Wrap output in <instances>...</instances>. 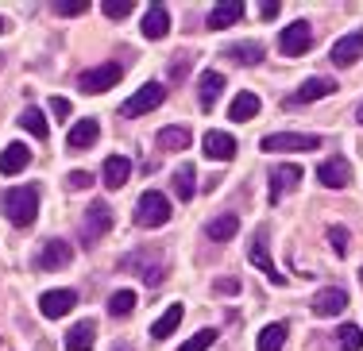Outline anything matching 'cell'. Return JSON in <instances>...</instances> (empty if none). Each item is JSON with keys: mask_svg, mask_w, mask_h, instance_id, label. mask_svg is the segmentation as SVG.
I'll list each match as a JSON object with an SVG mask.
<instances>
[{"mask_svg": "<svg viewBox=\"0 0 363 351\" xmlns=\"http://www.w3.org/2000/svg\"><path fill=\"white\" fill-rule=\"evenodd\" d=\"M28 162H31V151L23 147V143H8L4 155H0V174L12 178V174H20V170H28Z\"/></svg>", "mask_w": 363, "mask_h": 351, "instance_id": "23", "label": "cell"}, {"mask_svg": "<svg viewBox=\"0 0 363 351\" xmlns=\"http://www.w3.org/2000/svg\"><path fill=\"white\" fill-rule=\"evenodd\" d=\"M120 78H124V66L105 62V66H97V70H85L82 78H77V89L82 93H108L112 85H120Z\"/></svg>", "mask_w": 363, "mask_h": 351, "instance_id": "6", "label": "cell"}, {"mask_svg": "<svg viewBox=\"0 0 363 351\" xmlns=\"http://www.w3.org/2000/svg\"><path fill=\"white\" fill-rule=\"evenodd\" d=\"M317 182H321L325 190H344V185L352 182V166H348V159H344V155L325 159L321 166H317Z\"/></svg>", "mask_w": 363, "mask_h": 351, "instance_id": "9", "label": "cell"}, {"mask_svg": "<svg viewBox=\"0 0 363 351\" xmlns=\"http://www.w3.org/2000/svg\"><path fill=\"white\" fill-rule=\"evenodd\" d=\"M70 259H74V247L66 243V239H47V247L39 251L35 267L39 270H62V267H70Z\"/></svg>", "mask_w": 363, "mask_h": 351, "instance_id": "12", "label": "cell"}, {"mask_svg": "<svg viewBox=\"0 0 363 351\" xmlns=\"http://www.w3.org/2000/svg\"><path fill=\"white\" fill-rule=\"evenodd\" d=\"M263 151H271V155H290V151H317L321 147V135H301V132H271L263 135V143H259Z\"/></svg>", "mask_w": 363, "mask_h": 351, "instance_id": "3", "label": "cell"}, {"mask_svg": "<svg viewBox=\"0 0 363 351\" xmlns=\"http://www.w3.org/2000/svg\"><path fill=\"white\" fill-rule=\"evenodd\" d=\"M201 151H205V159L228 162V159H236V139H232L228 132H209L201 139Z\"/></svg>", "mask_w": 363, "mask_h": 351, "instance_id": "16", "label": "cell"}, {"mask_svg": "<svg viewBox=\"0 0 363 351\" xmlns=\"http://www.w3.org/2000/svg\"><path fill=\"white\" fill-rule=\"evenodd\" d=\"M213 340H217V332L213 328H205V332H197V336H189L186 344H182L178 351H205V347H213Z\"/></svg>", "mask_w": 363, "mask_h": 351, "instance_id": "36", "label": "cell"}, {"mask_svg": "<svg viewBox=\"0 0 363 351\" xmlns=\"http://www.w3.org/2000/svg\"><path fill=\"white\" fill-rule=\"evenodd\" d=\"M112 232V205L108 201H93L85 209V220H82V236H85V247L97 243L101 236Z\"/></svg>", "mask_w": 363, "mask_h": 351, "instance_id": "5", "label": "cell"}, {"mask_svg": "<svg viewBox=\"0 0 363 351\" xmlns=\"http://www.w3.org/2000/svg\"><path fill=\"white\" fill-rule=\"evenodd\" d=\"M170 212L174 209H170L167 197H162L159 190H147L140 201H135V224L140 228H162L170 220Z\"/></svg>", "mask_w": 363, "mask_h": 351, "instance_id": "2", "label": "cell"}, {"mask_svg": "<svg viewBox=\"0 0 363 351\" xmlns=\"http://www.w3.org/2000/svg\"><path fill=\"white\" fill-rule=\"evenodd\" d=\"M217 289H220V294H236L240 282H236V278H220V282H217Z\"/></svg>", "mask_w": 363, "mask_h": 351, "instance_id": "43", "label": "cell"}, {"mask_svg": "<svg viewBox=\"0 0 363 351\" xmlns=\"http://www.w3.org/2000/svg\"><path fill=\"white\" fill-rule=\"evenodd\" d=\"M128 178H132V159L124 155H108L105 166H101V182L108 185V190H124Z\"/></svg>", "mask_w": 363, "mask_h": 351, "instance_id": "15", "label": "cell"}, {"mask_svg": "<svg viewBox=\"0 0 363 351\" xmlns=\"http://www.w3.org/2000/svg\"><path fill=\"white\" fill-rule=\"evenodd\" d=\"M336 93V81L333 78H309L301 89H294L290 97H286V105H313V100H321V97H333Z\"/></svg>", "mask_w": 363, "mask_h": 351, "instance_id": "13", "label": "cell"}, {"mask_svg": "<svg viewBox=\"0 0 363 351\" xmlns=\"http://www.w3.org/2000/svg\"><path fill=\"white\" fill-rule=\"evenodd\" d=\"M97 135H101V124L97 120H77V124L70 127V135H66V147L70 151H89L93 143H97Z\"/></svg>", "mask_w": 363, "mask_h": 351, "instance_id": "18", "label": "cell"}, {"mask_svg": "<svg viewBox=\"0 0 363 351\" xmlns=\"http://www.w3.org/2000/svg\"><path fill=\"white\" fill-rule=\"evenodd\" d=\"M178 324H182V305H170V309H167V313L159 316V321L151 324V336H155V340H167L170 332L178 328Z\"/></svg>", "mask_w": 363, "mask_h": 351, "instance_id": "32", "label": "cell"}, {"mask_svg": "<svg viewBox=\"0 0 363 351\" xmlns=\"http://www.w3.org/2000/svg\"><path fill=\"white\" fill-rule=\"evenodd\" d=\"M0 31H4V20H0Z\"/></svg>", "mask_w": 363, "mask_h": 351, "instance_id": "45", "label": "cell"}, {"mask_svg": "<svg viewBox=\"0 0 363 351\" xmlns=\"http://www.w3.org/2000/svg\"><path fill=\"white\" fill-rule=\"evenodd\" d=\"M286 321H274L267 324L263 332H259V351H282V344H286Z\"/></svg>", "mask_w": 363, "mask_h": 351, "instance_id": "31", "label": "cell"}, {"mask_svg": "<svg viewBox=\"0 0 363 351\" xmlns=\"http://www.w3.org/2000/svg\"><path fill=\"white\" fill-rule=\"evenodd\" d=\"M336 344H340V351H359V347H363V332L356 328V324H340V332H336Z\"/></svg>", "mask_w": 363, "mask_h": 351, "instance_id": "34", "label": "cell"}, {"mask_svg": "<svg viewBox=\"0 0 363 351\" xmlns=\"http://www.w3.org/2000/svg\"><path fill=\"white\" fill-rule=\"evenodd\" d=\"M220 93H224V74L205 70V74H201V81H197V100H201L205 113H209V108L220 100Z\"/></svg>", "mask_w": 363, "mask_h": 351, "instance_id": "20", "label": "cell"}, {"mask_svg": "<svg viewBox=\"0 0 363 351\" xmlns=\"http://www.w3.org/2000/svg\"><path fill=\"white\" fill-rule=\"evenodd\" d=\"M189 74V58H174L170 62V78H186Z\"/></svg>", "mask_w": 363, "mask_h": 351, "instance_id": "42", "label": "cell"}, {"mask_svg": "<svg viewBox=\"0 0 363 351\" xmlns=\"http://www.w3.org/2000/svg\"><path fill=\"white\" fill-rule=\"evenodd\" d=\"M50 113H55L58 120H66V116H70V100H66V97H50Z\"/></svg>", "mask_w": 363, "mask_h": 351, "instance_id": "40", "label": "cell"}, {"mask_svg": "<svg viewBox=\"0 0 363 351\" xmlns=\"http://www.w3.org/2000/svg\"><path fill=\"white\" fill-rule=\"evenodd\" d=\"M77 305V294L74 289H47V294L39 297V313L50 316V321H58V316H70Z\"/></svg>", "mask_w": 363, "mask_h": 351, "instance_id": "11", "label": "cell"}, {"mask_svg": "<svg viewBox=\"0 0 363 351\" xmlns=\"http://www.w3.org/2000/svg\"><path fill=\"white\" fill-rule=\"evenodd\" d=\"M0 212H4L16 228L35 224V217H39V190H35V185H12V190H4V193H0Z\"/></svg>", "mask_w": 363, "mask_h": 351, "instance_id": "1", "label": "cell"}, {"mask_svg": "<svg viewBox=\"0 0 363 351\" xmlns=\"http://www.w3.org/2000/svg\"><path fill=\"white\" fill-rule=\"evenodd\" d=\"M255 116H259V97H255V93H240V97L228 105V120H232V124H247V120H255Z\"/></svg>", "mask_w": 363, "mask_h": 351, "instance_id": "27", "label": "cell"}, {"mask_svg": "<svg viewBox=\"0 0 363 351\" xmlns=\"http://www.w3.org/2000/svg\"><path fill=\"white\" fill-rule=\"evenodd\" d=\"M279 0H263V4H259V16H263V20H274V16H279Z\"/></svg>", "mask_w": 363, "mask_h": 351, "instance_id": "41", "label": "cell"}, {"mask_svg": "<svg viewBox=\"0 0 363 351\" xmlns=\"http://www.w3.org/2000/svg\"><path fill=\"white\" fill-rule=\"evenodd\" d=\"M132 309H135V294H132V289H120V294L108 297V313L112 316H132Z\"/></svg>", "mask_w": 363, "mask_h": 351, "instance_id": "33", "label": "cell"}, {"mask_svg": "<svg viewBox=\"0 0 363 351\" xmlns=\"http://www.w3.org/2000/svg\"><path fill=\"white\" fill-rule=\"evenodd\" d=\"M328 247H333L336 255L348 251V228H344V224H333V228H328Z\"/></svg>", "mask_w": 363, "mask_h": 351, "instance_id": "37", "label": "cell"}, {"mask_svg": "<svg viewBox=\"0 0 363 351\" xmlns=\"http://www.w3.org/2000/svg\"><path fill=\"white\" fill-rule=\"evenodd\" d=\"M167 31H170L167 4H151V8H147V16H143V35L155 42V39H167Z\"/></svg>", "mask_w": 363, "mask_h": 351, "instance_id": "22", "label": "cell"}, {"mask_svg": "<svg viewBox=\"0 0 363 351\" xmlns=\"http://www.w3.org/2000/svg\"><path fill=\"white\" fill-rule=\"evenodd\" d=\"M348 309V294H344L340 286H325L321 294L313 297V313L317 316H336V313H344Z\"/></svg>", "mask_w": 363, "mask_h": 351, "instance_id": "17", "label": "cell"}, {"mask_svg": "<svg viewBox=\"0 0 363 351\" xmlns=\"http://www.w3.org/2000/svg\"><path fill=\"white\" fill-rule=\"evenodd\" d=\"M189 139H194V135H189V127L170 124V127H162V132H159V139H155V143H159L162 151H186Z\"/></svg>", "mask_w": 363, "mask_h": 351, "instance_id": "29", "label": "cell"}, {"mask_svg": "<svg viewBox=\"0 0 363 351\" xmlns=\"http://www.w3.org/2000/svg\"><path fill=\"white\" fill-rule=\"evenodd\" d=\"M301 170L294 166V162H286V166H279L271 174V190H267V197H271V205H279L282 201V193H290V190H298V182H301Z\"/></svg>", "mask_w": 363, "mask_h": 351, "instance_id": "14", "label": "cell"}, {"mask_svg": "<svg viewBox=\"0 0 363 351\" xmlns=\"http://www.w3.org/2000/svg\"><path fill=\"white\" fill-rule=\"evenodd\" d=\"M224 58L240 66H259L263 62V47L259 42H232V47H224Z\"/></svg>", "mask_w": 363, "mask_h": 351, "instance_id": "26", "label": "cell"}, {"mask_svg": "<svg viewBox=\"0 0 363 351\" xmlns=\"http://www.w3.org/2000/svg\"><path fill=\"white\" fill-rule=\"evenodd\" d=\"M93 344H97V324L93 321H82L66 332V351H89Z\"/></svg>", "mask_w": 363, "mask_h": 351, "instance_id": "24", "label": "cell"}, {"mask_svg": "<svg viewBox=\"0 0 363 351\" xmlns=\"http://www.w3.org/2000/svg\"><path fill=\"white\" fill-rule=\"evenodd\" d=\"M170 185H174V197L178 201H189L197 190V170L189 166V162H182V166L174 170V178H170Z\"/></svg>", "mask_w": 363, "mask_h": 351, "instance_id": "28", "label": "cell"}, {"mask_svg": "<svg viewBox=\"0 0 363 351\" xmlns=\"http://www.w3.org/2000/svg\"><path fill=\"white\" fill-rule=\"evenodd\" d=\"M132 8H135V0H105V4H101V12H105L108 20H124Z\"/></svg>", "mask_w": 363, "mask_h": 351, "instance_id": "35", "label": "cell"}, {"mask_svg": "<svg viewBox=\"0 0 363 351\" xmlns=\"http://www.w3.org/2000/svg\"><path fill=\"white\" fill-rule=\"evenodd\" d=\"M236 232H240V220L232 217V212H224V217L205 224V236H209L213 243H228V239H236Z\"/></svg>", "mask_w": 363, "mask_h": 351, "instance_id": "25", "label": "cell"}, {"mask_svg": "<svg viewBox=\"0 0 363 351\" xmlns=\"http://www.w3.org/2000/svg\"><path fill=\"white\" fill-rule=\"evenodd\" d=\"M162 100H167V85H159V81H151V85H143L135 97H128L124 105H120V116H128V120H135V116H147L151 108H159Z\"/></svg>", "mask_w": 363, "mask_h": 351, "instance_id": "4", "label": "cell"}, {"mask_svg": "<svg viewBox=\"0 0 363 351\" xmlns=\"http://www.w3.org/2000/svg\"><path fill=\"white\" fill-rule=\"evenodd\" d=\"M240 20H244V4H240V0L213 4V12H209V28L213 31H224V28H232V23H240Z\"/></svg>", "mask_w": 363, "mask_h": 351, "instance_id": "21", "label": "cell"}, {"mask_svg": "<svg viewBox=\"0 0 363 351\" xmlns=\"http://www.w3.org/2000/svg\"><path fill=\"white\" fill-rule=\"evenodd\" d=\"M359 54H363V28H359V31H352V35H344V39H336V42H333V50H328L333 66H340V70L356 66V62H359Z\"/></svg>", "mask_w": 363, "mask_h": 351, "instance_id": "10", "label": "cell"}, {"mask_svg": "<svg viewBox=\"0 0 363 351\" xmlns=\"http://www.w3.org/2000/svg\"><path fill=\"white\" fill-rule=\"evenodd\" d=\"M120 267H124V270H135V274L147 282V286H159V282L167 278V274H162V255H159V251H135V255H128Z\"/></svg>", "mask_w": 363, "mask_h": 351, "instance_id": "7", "label": "cell"}, {"mask_svg": "<svg viewBox=\"0 0 363 351\" xmlns=\"http://www.w3.org/2000/svg\"><path fill=\"white\" fill-rule=\"evenodd\" d=\"M55 12L58 16H82V12H89V4H85V0H58Z\"/></svg>", "mask_w": 363, "mask_h": 351, "instance_id": "38", "label": "cell"}, {"mask_svg": "<svg viewBox=\"0 0 363 351\" xmlns=\"http://www.w3.org/2000/svg\"><path fill=\"white\" fill-rule=\"evenodd\" d=\"M359 124H363V105H359Z\"/></svg>", "mask_w": 363, "mask_h": 351, "instance_id": "44", "label": "cell"}, {"mask_svg": "<svg viewBox=\"0 0 363 351\" xmlns=\"http://www.w3.org/2000/svg\"><path fill=\"white\" fill-rule=\"evenodd\" d=\"M309 42H313V31H309L306 20H298V23H290V28H282L279 50L286 58H298V54H306V50H309Z\"/></svg>", "mask_w": 363, "mask_h": 351, "instance_id": "8", "label": "cell"}, {"mask_svg": "<svg viewBox=\"0 0 363 351\" xmlns=\"http://www.w3.org/2000/svg\"><path fill=\"white\" fill-rule=\"evenodd\" d=\"M66 182H70V190H89L93 174H89V170H70V174H66Z\"/></svg>", "mask_w": 363, "mask_h": 351, "instance_id": "39", "label": "cell"}, {"mask_svg": "<svg viewBox=\"0 0 363 351\" xmlns=\"http://www.w3.org/2000/svg\"><path fill=\"white\" fill-rule=\"evenodd\" d=\"M20 127H23L28 135H35V139H47V135H50V124H47V116H43L35 105H28V108H23V116H20Z\"/></svg>", "mask_w": 363, "mask_h": 351, "instance_id": "30", "label": "cell"}, {"mask_svg": "<svg viewBox=\"0 0 363 351\" xmlns=\"http://www.w3.org/2000/svg\"><path fill=\"white\" fill-rule=\"evenodd\" d=\"M252 263H255V267L267 274V282H274V286H286V274H279V270H274L271 255H267V232H259V236L252 239Z\"/></svg>", "mask_w": 363, "mask_h": 351, "instance_id": "19", "label": "cell"}]
</instances>
